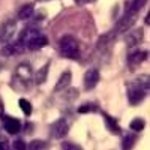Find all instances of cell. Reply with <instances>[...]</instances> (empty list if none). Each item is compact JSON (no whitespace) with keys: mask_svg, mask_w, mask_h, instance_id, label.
Segmentation results:
<instances>
[{"mask_svg":"<svg viewBox=\"0 0 150 150\" xmlns=\"http://www.w3.org/2000/svg\"><path fill=\"white\" fill-rule=\"evenodd\" d=\"M33 77V69L27 63H21L15 68V80L21 83H29Z\"/></svg>","mask_w":150,"mask_h":150,"instance_id":"5","label":"cell"},{"mask_svg":"<svg viewBox=\"0 0 150 150\" xmlns=\"http://www.w3.org/2000/svg\"><path fill=\"white\" fill-rule=\"evenodd\" d=\"M146 3H147V0H132L129 8H128V12L129 14H138V12L146 6Z\"/></svg>","mask_w":150,"mask_h":150,"instance_id":"15","label":"cell"},{"mask_svg":"<svg viewBox=\"0 0 150 150\" xmlns=\"http://www.w3.org/2000/svg\"><path fill=\"white\" fill-rule=\"evenodd\" d=\"M129 128H131V131H134V132H141V131L146 128V122H144L143 119H134V120L131 122V125H129Z\"/></svg>","mask_w":150,"mask_h":150,"instance_id":"18","label":"cell"},{"mask_svg":"<svg viewBox=\"0 0 150 150\" xmlns=\"http://www.w3.org/2000/svg\"><path fill=\"white\" fill-rule=\"evenodd\" d=\"M62 150H83V147L71 141H65V143H62Z\"/></svg>","mask_w":150,"mask_h":150,"instance_id":"21","label":"cell"},{"mask_svg":"<svg viewBox=\"0 0 150 150\" xmlns=\"http://www.w3.org/2000/svg\"><path fill=\"white\" fill-rule=\"evenodd\" d=\"M143 36H144V30L140 27V29H135L132 30L131 33L126 35V44L129 47H135V45H138L141 41H143Z\"/></svg>","mask_w":150,"mask_h":150,"instance_id":"10","label":"cell"},{"mask_svg":"<svg viewBox=\"0 0 150 150\" xmlns=\"http://www.w3.org/2000/svg\"><path fill=\"white\" fill-rule=\"evenodd\" d=\"M3 126L6 129L8 134L11 135H17L21 129V122L15 117H11V116H5L3 117Z\"/></svg>","mask_w":150,"mask_h":150,"instance_id":"7","label":"cell"},{"mask_svg":"<svg viewBox=\"0 0 150 150\" xmlns=\"http://www.w3.org/2000/svg\"><path fill=\"white\" fill-rule=\"evenodd\" d=\"M18 104H20V107H21V110H23V112L26 116H30L32 112H33V107H32V104L27 101V99H24V98H20V101H18Z\"/></svg>","mask_w":150,"mask_h":150,"instance_id":"19","label":"cell"},{"mask_svg":"<svg viewBox=\"0 0 150 150\" xmlns=\"http://www.w3.org/2000/svg\"><path fill=\"white\" fill-rule=\"evenodd\" d=\"M146 90L143 89V87L138 84V83H129L128 86V99H129V104L132 105H138L144 101L146 98Z\"/></svg>","mask_w":150,"mask_h":150,"instance_id":"2","label":"cell"},{"mask_svg":"<svg viewBox=\"0 0 150 150\" xmlns=\"http://www.w3.org/2000/svg\"><path fill=\"white\" fill-rule=\"evenodd\" d=\"M135 20H137V14H129V12H126L125 14V17L117 23V32L119 33H123V32H126L132 24L135 23Z\"/></svg>","mask_w":150,"mask_h":150,"instance_id":"8","label":"cell"},{"mask_svg":"<svg viewBox=\"0 0 150 150\" xmlns=\"http://www.w3.org/2000/svg\"><path fill=\"white\" fill-rule=\"evenodd\" d=\"M59 50H60V53L63 57L66 59H78L80 57V44L78 41L75 39L74 36L71 35H65L63 38L60 39L59 42Z\"/></svg>","mask_w":150,"mask_h":150,"instance_id":"1","label":"cell"},{"mask_svg":"<svg viewBox=\"0 0 150 150\" xmlns=\"http://www.w3.org/2000/svg\"><path fill=\"white\" fill-rule=\"evenodd\" d=\"M15 30H17V24L15 21H5L2 26H0V41L8 44L11 39H12V36L15 35Z\"/></svg>","mask_w":150,"mask_h":150,"instance_id":"4","label":"cell"},{"mask_svg":"<svg viewBox=\"0 0 150 150\" xmlns=\"http://www.w3.org/2000/svg\"><path fill=\"white\" fill-rule=\"evenodd\" d=\"M101 80V74L98 69H89L84 74V89L86 90H92L96 87V84Z\"/></svg>","mask_w":150,"mask_h":150,"instance_id":"6","label":"cell"},{"mask_svg":"<svg viewBox=\"0 0 150 150\" xmlns=\"http://www.w3.org/2000/svg\"><path fill=\"white\" fill-rule=\"evenodd\" d=\"M3 112H5V107H3L2 99H0V117H3Z\"/></svg>","mask_w":150,"mask_h":150,"instance_id":"23","label":"cell"},{"mask_svg":"<svg viewBox=\"0 0 150 150\" xmlns=\"http://www.w3.org/2000/svg\"><path fill=\"white\" fill-rule=\"evenodd\" d=\"M12 147H14V150H27V144L23 140H15L12 143Z\"/></svg>","mask_w":150,"mask_h":150,"instance_id":"22","label":"cell"},{"mask_svg":"<svg viewBox=\"0 0 150 150\" xmlns=\"http://www.w3.org/2000/svg\"><path fill=\"white\" fill-rule=\"evenodd\" d=\"M135 144V135L134 134H126L123 137V141H122V149L123 150H131Z\"/></svg>","mask_w":150,"mask_h":150,"instance_id":"17","label":"cell"},{"mask_svg":"<svg viewBox=\"0 0 150 150\" xmlns=\"http://www.w3.org/2000/svg\"><path fill=\"white\" fill-rule=\"evenodd\" d=\"M0 150H5V144L3 143H0Z\"/></svg>","mask_w":150,"mask_h":150,"instance_id":"25","label":"cell"},{"mask_svg":"<svg viewBox=\"0 0 150 150\" xmlns=\"http://www.w3.org/2000/svg\"><path fill=\"white\" fill-rule=\"evenodd\" d=\"M104 117H105V125H107V128H108V131L110 132H112V134H120V126H119V123L112 119V117H110L108 114H104Z\"/></svg>","mask_w":150,"mask_h":150,"instance_id":"13","label":"cell"},{"mask_svg":"<svg viewBox=\"0 0 150 150\" xmlns=\"http://www.w3.org/2000/svg\"><path fill=\"white\" fill-rule=\"evenodd\" d=\"M72 81V74L69 71H65L63 74L60 75V78L57 80V84L54 86V92H62V90H66L69 84Z\"/></svg>","mask_w":150,"mask_h":150,"instance_id":"9","label":"cell"},{"mask_svg":"<svg viewBox=\"0 0 150 150\" xmlns=\"http://www.w3.org/2000/svg\"><path fill=\"white\" fill-rule=\"evenodd\" d=\"M69 132V123L65 119H59L51 125V135L54 137L56 140H62L65 138Z\"/></svg>","mask_w":150,"mask_h":150,"instance_id":"3","label":"cell"},{"mask_svg":"<svg viewBox=\"0 0 150 150\" xmlns=\"http://www.w3.org/2000/svg\"><path fill=\"white\" fill-rule=\"evenodd\" d=\"M77 3H81V5H86V3H90V2H93V0H75Z\"/></svg>","mask_w":150,"mask_h":150,"instance_id":"24","label":"cell"},{"mask_svg":"<svg viewBox=\"0 0 150 150\" xmlns=\"http://www.w3.org/2000/svg\"><path fill=\"white\" fill-rule=\"evenodd\" d=\"M32 15H33V5H24L18 11V20H21V21L29 20Z\"/></svg>","mask_w":150,"mask_h":150,"instance_id":"12","label":"cell"},{"mask_svg":"<svg viewBox=\"0 0 150 150\" xmlns=\"http://www.w3.org/2000/svg\"><path fill=\"white\" fill-rule=\"evenodd\" d=\"M48 149H50V146L44 140H33L27 146V150H48Z\"/></svg>","mask_w":150,"mask_h":150,"instance_id":"16","label":"cell"},{"mask_svg":"<svg viewBox=\"0 0 150 150\" xmlns=\"http://www.w3.org/2000/svg\"><path fill=\"white\" fill-rule=\"evenodd\" d=\"M96 111H98V107L95 104H83L78 108V112H81V114H86V112H96Z\"/></svg>","mask_w":150,"mask_h":150,"instance_id":"20","label":"cell"},{"mask_svg":"<svg viewBox=\"0 0 150 150\" xmlns=\"http://www.w3.org/2000/svg\"><path fill=\"white\" fill-rule=\"evenodd\" d=\"M146 59H147V51L138 50V51H135L129 56V63L131 65H141Z\"/></svg>","mask_w":150,"mask_h":150,"instance_id":"11","label":"cell"},{"mask_svg":"<svg viewBox=\"0 0 150 150\" xmlns=\"http://www.w3.org/2000/svg\"><path fill=\"white\" fill-rule=\"evenodd\" d=\"M48 69H50V63L44 65L39 71L35 74V81H36V84H42V83H45L47 75H48Z\"/></svg>","mask_w":150,"mask_h":150,"instance_id":"14","label":"cell"}]
</instances>
